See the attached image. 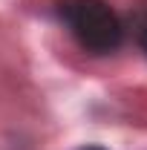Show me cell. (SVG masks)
<instances>
[{
	"instance_id": "2",
	"label": "cell",
	"mask_w": 147,
	"mask_h": 150,
	"mask_svg": "<svg viewBox=\"0 0 147 150\" xmlns=\"http://www.w3.org/2000/svg\"><path fill=\"white\" fill-rule=\"evenodd\" d=\"M133 29H136V40H139V46L147 52V15H136Z\"/></svg>"
},
{
	"instance_id": "1",
	"label": "cell",
	"mask_w": 147,
	"mask_h": 150,
	"mask_svg": "<svg viewBox=\"0 0 147 150\" xmlns=\"http://www.w3.org/2000/svg\"><path fill=\"white\" fill-rule=\"evenodd\" d=\"M66 32L92 55L115 52L124 40V26L104 0H64L58 6Z\"/></svg>"
},
{
	"instance_id": "3",
	"label": "cell",
	"mask_w": 147,
	"mask_h": 150,
	"mask_svg": "<svg viewBox=\"0 0 147 150\" xmlns=\"http://www.w3.org/2000/svg\"><path fill=\"white\" fill-rule=\"evenodd\" d=\"M81 150H104V147H81Z\"/></svg>"
}]
</instances>
